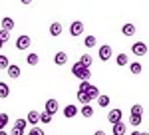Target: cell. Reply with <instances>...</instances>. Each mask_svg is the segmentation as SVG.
Returning a JSON list of instances; mask_svg holds the SVG:
<instances>
[{"label":"cell","mask_w":149,"mask_h":135,"mask_svg":"<svg viewBox=\"0 0 149 135\" xmlns=\"http://www.w3.org/2000/svg\"><path fill=\"white\" fill-rule=\"evenodd\" d=\"M0 135H10V133H6V131H4V129H2V131H0Z\"/></svg>","instance_id":"obj_36"},{"label":"cell","mask_w":149,"mask_h":135,"mask_svg":"<svg viewBox=\"0 0 149 135\" xmlns=\"http://www.w3.org/2000/svg\"><path fill=\"white\" fill-rule=\"evenodd\" d=\"M8 119H10V117H8V113H0V131H2V129L6 127Z\"/></svg>","instance_id":"obj_30"},{"label":"cell","mask_w":149,"mask_h":135,"mask_svg":"<svg viewBox=\"0 0 149 135\" xmlns=\"http://www.w3.org/2000/svg\"><path fill=\"white\" fill-rule=\"evenodd\" d=\"M76 97H78V101L84 103V105H90V101H92V97L88 95V91H84V90H78V95H76Z\"/></svg>","instance_id":"obj_15"},{"label":"cell","mask_w":149,"mask_h":135,"mask_svg":"<svg viewBox=\"0 0 149 135\" xmlns=\"http://www.w3.org/2000/svg\"><path fill=\"white\" fill-rule=\"evenodd\" d=\"M8 40H10V32H8V30H0V42L6 44Z\"/></svg>","instance_id":"obj_32"},{"label":"cell","mask_w":149,"mask_h":135,"mask_svg":"<svg viewBox=\"0 0 149 135\" xmlns=\"http://www.w3.org/2000/svg\"><path fill=\"white\" fill-rule=\"evenodd\" d=\"M26 62H28V66H38V62H40V56H38L36 52H30V54L26 56Z\"/></svg>","instance_id":"obj_19"},{"label":"cell","mask_w":149,"mask_h":135,"mask_svg":"<svg viewBox=\"0 0 149 135\" xmlns=\"http://www.w3.org/2000/svg\"><path fill=\"white\" fill-rule=\"evenodd\" d=\"M10 95V86L6 81H0V100H6Z\"/></svg>","instance_id":"obj_17"},{"label":"cell","mask_w":149,"mask_h":135,"mask_svg":"<svg viewBox=\"0 0 149 135\" xmlns=\"http://www.w3.org/2000/svg\"><path fill=\"white\" fill-rule=\"evenodd\" d=\"M28 135H32V133H28Z\"/></svg>","instance_id":"obj_38"},{"label":"cell","mask_w":149,"mask_h":135,"mask_svg":"<svg viewBox=\"0 0 149 135\" xmlns=\"http://www.w3.org/2000/svg\"><path fill=\"white\" fill-rule=\"evenodd\" d=\"M81 34H84V22L76 20V22H72V24H70V36L78 38V36H81Z\"/></svg>","instance_id":"obj_7"},{"label":"cell","mask_w":149,"mask_h":135,"mask_svg":"<svg viewBox=\"0 0 149 135\" xmlns=\"http://www.w3.org/2000/svg\"><path fill=\"white\" fill-rule=\"evenodd\" d=\"M2 46H4V44H2V42H0V50H2Z\"/></svg>","instance_id":"obj_37"},{"label":"cell","mask_w":149,"mask_h":135,"mask_svg":"<svg viewBox=\"0 0 149 135\" xmlns=\"http://www.w3.org/2000/svg\"><path fill=\"white\" fill-rule=\"evenodd\" d=\"M84 44H86V48H93V46L97 44V40H95V36H86Z\"/></svg>","instance_id":"obj_28"},{"label":"cell","mask_w":149,"mask_h":135,"mask_svg":"<svg viewBox=\"0 0 149 135\" xmlns=\"http://www.w3.org/2000/svg\"><path fill=\"white\" fill-rule=\"evenodd\" d=\"M64 32V28H62V24L60 22H54V24H50V36H60V34Z\"/></svg>","instance_id":"obj_16"},{"label":"cell","mask_w":149,"mask_h":135,"mask_svg":"<svg viewBox=\"0 0 149 135\" xmlns=\"http://www.w3.org/2000/svg\"><path fill=\"white\" fill-rule=\"evenodd\" d=\"M141 115H137V113H129V123L133 125V127H137V125H141Z\"/></svg>","instance_id":"obj_23"},{"label":"cell","mask_w":149,"mask_h":135,"mask_svg":"<svg viewBox=\"0 0 149 135\" xmlns=\"http://www.w3.org/2000/svg\"><path fill=\"white\" fill-rule=\"evenodd\" d=\"M72 76H74V78H78L80 81H86V79L92 78V72H90V68H86L84 64L76 62V64L72 66Z\"/></svg>","instance_id":"obj_1"},{"label":"cell","mask_w":149,"mask_h":135,"mask_svg":"<svg viewBox=\"0 0 149 135\" xmlns=\"http://www.w3.org/2000/svg\"><path fill=\"white\" fill-rule=\"evenodd\" d=\"M20 2H22V4H32L34 0H20Z\"/></svg>","instance_id":"obj_35"},{"label":"cell","mask_w":149,"mask_h":135,"mask_svg":"<svg viewBox=\"0 0 149 135\" xmlns=\"http://www.w3.org/2000/svg\"><path fill=\"white\" fill-rule=\"evenodd\" d=\"M6 74H8L12 79H18L20 76H22V70L16 66V64H10V66H8V70H6Z\"/></svg>","instance_id":"obj_9"},{"label":"cell","mask_w":149,"mask_h":135,"mask_svg":"<svg viewBox=\"0 0 149 135\" xmlns=\"http://www.w3.org/2000/svg\"><path fill=\"white\" fill-rule=\"evenodd\" d=\"M131 52H133V56H145L147 54V44L145 42H133Z\"/></svg>","instance_id":"obj_5"},{"label":"cell","mask_w":149,"mask_h":135,"mask_svg":"<svg viewBox=\"0 0 149 135\" xmlns=\"http://www.w3.org/2000/svg\"><path fill=\"white\" fill-rule=\"evenodd\" d=\"M80 113H81V117L90 119V117H93V107L92 105H84V107L80 109Z\"/></svg>","instance_id":"obj_21"},{"label":"cell","mask_w":149,"mask_h":135,"mask_svg":"<svg viewBox=\"0 0 149 135\" xmlns=\"http://www.w3.org/2000/svg\"><path fill=\"white\" fill-rule=\"evenodd\" d=\"M14 127H18V129H22V131H26V127H28V119H16V123H14Z\"/></svg>","instance_id":"obj_29"},{"label":"cell","mask_w":149,"mask_h":135,"mask_svg":"<svg viewBox=\"0 0 149 135\" xmlns=\"http://www.w3.org/2000/svg\"><path fill=\"white\" fill-rule=\"evenodd\" d=\"M115 62H117V66H119V68L129 66V58H127V54H117V58H115Z\"/></svg>","instance_id":"obj_20"},{"label":"cell","mask_w":149,"mask_h":135,"mask_svg":"<svg viewBox=\"0 0 149 135\" xmlns=\"http://www.w3.org/2000/svg\"><path fill=\"white\" fill-rule=\"evenodd\" d=\"M68 62V54L66 52H56V56H54V64L56 66H64Z\"/></svg>","instance_id":"obj_14"},{"label":"cell","mask_w":149,"mask_h":135,"mask_svg":"<svg viewBox=\"0 0 149 135\" xmlns=\"http://www.w3.org/2000/svg\"><path fill=\"white\" fill-rule=\"evenodd\" d=\"M125 131H127V125L123 123V121L111 125V133H113V135H125Z\"/></svg>","instance_id":"obj_11"},{"label":"cell","mask_w":149,"mask_h":135,"mask_svg":"<svg viewBox=\"0 0 149 135\" xmlns=\"http://www.w3.org/2000/svg\"><path fill=\"white\" fill-rule=\"evenodd\" d=\"M58 109H60V105H58V101L54 100V97L46 101V109H44V111H48L50 115H56V113H58Z\"/></svg>","instance_id":"obj_8"},{"label":"cell","mask_w":149,"mask_h":135,"mask_svg":"<svg viewBox=\"0 0 149 135\" xmlns=\"http://www.w3.org/2000/svg\"><path fill=\"white\" fill-rule=\"evenodd\" d=\"M78 62H80V64H84L86 68H90L93 60H92V56H90V54H84V56H80V60H78Z\"/></svg>","instance_id":"obj_25"},{"label":"cell","mask_w":149,"mask_h":135,"mask_svg":"<svg viewBox=\"0 0 149 135\" xmlns=\"http://www.w3.org/2000/svg\"><path fill=\"white\" fill-rule=\"evenodd\" d=\"M111 54H113V50H111V46H107V44L100 46V50H97V56H100L102 62H107L111 58Z\"/></svg>","instance_id":"obj_6"},{"label":"cell","mask_w":149,"mask_h":135,"mask_svg":"<svg viewBox=\"0 0 149 135\" xmlns=\"http://www.w3.org/2000/svg\"><path fill=\"white\" fill-rule=\"evenodd\" d=\"M93 135H105V131H103V129H97V131H95Z\"/></svg>","instance_id":"obj_34"},{"label":"cell","mask_w":149,"mask_h":135,"mask_svg":"<svg viewBox=\"0 0 149 135\" xmlns=\"http://www.w3.org/2000/svg\"><path fill=\"white\" fill-rule=\"evenodd\" d=\"M141 70H143V66H141L139 62H131V64H129V72H131L133 76H137V74H141Z\"/></svg>","instance_id":"obj_22"},{"label":"cell","mask_w":149,"mask_h":135,"mask_svg":"<svg viewBox=\"0 0 149 135\" xmlns=\"http://www.w3.org/2000/svg\"><path fill=\"white\" fill-rule=\"evenodd\" d=\"M80 90L88 91V95H90L92 100H97V97H100V90H97V86L90 84L88 79H86V81H80Z\"/></svg>","instance_id":"obj_2"},{"label":"cell","mask_w":149,"mask_h":135,"mask_svg":"<svg viewBox=\"0 0 149 135\" xmlns=\"http://www.w3.org/2000/svg\"><path fill=\"white\" fill-rule=\"evenodd\" d=\"M8 66H10L8 56H6V54H0V70H8Z\"/></svg>","instance_id":"obj_26"},{"label":"cell","mask_w":149,"mask_h":135,"mask_svg":"<svg viewBox=\"0 0 149 135\" xmlns=\"http://www.w3.org/2000/svg\"><path fill=\"white\" fill-rule=\"evenodd\" d=\"M123 119V111L119 109V107H115V109H109V113H107V121L111 125H115V123H119Z\"/></svg>","instance_id":"obj_4"},{"label":"cell","mask_w":149,"mask_h":135,"mask_svg":"<svg viewBox=\"0 0 149 135\" xmlns=\"http://www.w3.org/2000/svg\"><path fill=\"white\" fill-rule=\"evenodd\" d=\"M131 113L143 115V105H141V103H133V105H131Z\"/></svg>","instance_id":"obj_31"},{"label":"cell","mask_w":149,"mask_h":135,"mask_svg":"<svg viewBox=\"0 0 149 135\" xmlns=\"http://www.w3.org/2000/svg\"><path fill=\"white\" fill-rule=\"evenodd\" d=\"M10 135H24V131H22V129H18V127H12Z\"/></svg>","instance_id":"obj_33"},{"label":"cell","mask_w":149,"mask_h":135,"mask_svg":"<svg viewBox=\"0 0 149 135\" xmlns=\"http://www.w3.org/2000/svg\"><path fill=\"white\" fill-rule=\"evenodd\" d=\"M97 105H100V107H107V105H109V95H105V93H100V97H97Z\"/></svg>","instance_id":"obj_24"},{"label":"cell","mask_w":149,"mask_h":135,"mask_svg":"<svg viewBox=\"0 0 149 135\" xmlns=\"http://www.w3.org/2000/svg\"><path fill=\"white\" fill-rule=\"evenodd\" d=\"M30 44H32V40H30V36H26V34H20V36L16 38V50H20V52L28 50Z\"/></svg>","instance_id":"obj_3"},{"label":"cell","mask_w":149,"mask_h":135,"mask_svg":"<svg viewBox=\"0 0 149 135\" xmlns=\"http://www.w3.org/2000/svg\"><path fill=\"white\" fill-rule=\"evenodd\" d=\"M2 30H8V32H10L12 28H14V26H16V24H14V20H12V18H8V16H4V18H2Z\"/></svg>","instance_id":"obj_18"},{"label":"cell","mask_w":149,"mask_h":135,"mask_svg":"<svg viewBox=\"0 0 149 135\" xmlns=\"http://www.w3.org/2000/svg\"><path fill=\"white\" fill-rule=\"evenodd\" d=\"M52 117H54V115H50V113L48 111H42L40 113V121H42V123H52Z\"/></svg>","instance_id":"obj_27"},{"label":"cell","mask_w":149,"mask_h":135,"mask_svg":"<svg viewBox=\"0 0 149 135\" xmlns=\"http://www.w3.org/2000/svg\"><path fill=\"white\" fill-rule=\"evenodd\" d=\"M26 119H28V123L30 125H38V121H40V113L36 111V109H32V111H28V115H26Z\"/></svg>","instance_id":"obj_12"},{"label":"cell","mask_w":149,"mask_h":135,"mask_svg":"<svg viewBox=\"0 0 149 135\" xmlns=\"http://www.w3.org/2000/svg\"><path fill=\"white\" fill-rule=\"evenodd\" d=\"M135 30H137V28H135V24H123V26H121V34L127 36V38H131V36L135 34Z\"/></svg>","instance_id":"obj_13"},{"label":"cell","mask_w":149,"mask_h":135,"mask_svg":"<svg viewBox=\"0 0 149 135\" xmlns=\"http://www.w3.org/2000/svg\"><path fill=\"white\" fill-rule=\"evenodd\" d=\"M76 115H78V107H76L74 103H68V105L64 107V117L72 119V117H76Z\"/></svg>","instance_id":"obj_10"}]
</instances>
